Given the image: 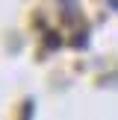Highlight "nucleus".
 <instances>
[]
</instances>
